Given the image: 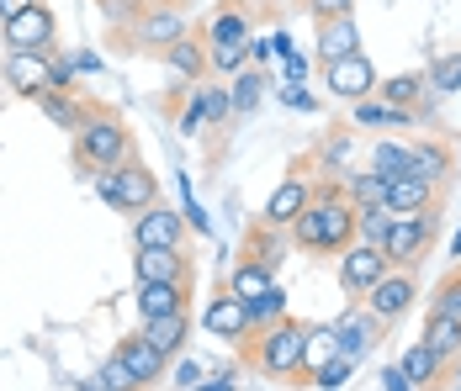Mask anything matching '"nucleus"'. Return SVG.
<instances>
[{
	"instance_id": "obj_1",
	"label": "nucleus",
	"mask_w": 461,
	"mask_h": 391,
	"mask_svg": "<svg viewBox=\"0 0 461 391\" xmlns=\"http://www.w3.org/2000/svg\"><path fill=\"white\" fill-rule=\"evenodd\" d=\"M292 244L303 254H334V260L356 244V207H350L339 174H319L308 212L292 222Z\"/></svg>"
},
{
	"instance_id": "obj_2",
	"label": "nucleus",
	"mask_w": 461,
	"mask_h": 391,
	"mask_svg": "<svg viewBox=\"0 0 461 391\" xmlns=\"http://www.w3.org/2000/svg\"><path fill=\"white\" fill-rule=\"evenodd\" d=\"M308 328L303 317H281L271 328H255L244 339V360L249 370H260L266 381H281V387H308Z\"/></svg>"
},
{
	"instance_id": "obj_3",
	"label": "nucleus",
	"mask_w": 461,
	"mask_h": 391,
	"mask_svg": "<svg viewBox=\"0 0 461 391\" xmlns=\"http://www.w3.org/2000/svg\"><path fill=\"white\" fill-rule=\"evenodd\" d=\"M139 159V143H133V128L112 111V106H91L86 122L75 132V170L101 174V170H122Z\"/></svg>"
},
{
	"instance_id": "obj_4",
	"label": "nucleus",
	"mask_w": 461,
	"mask_h": 391,
	"mask_svg": "<svg viewBox=\"0 0 461 391\" xmlns=\"http://www.w3.org/2000/svg\"><path fill=\"white\" fill-rule=\"evenodd\" d=\"M95 191H101V201L112 207V212H149V207H159V174L149 170L143 159L133 164H122V170H101L95 174Z\"/></svg>"
},
{
	"instance_id": "obj_5",
	"label": "nucleus",
	"mask_w": 461,
	"mask_h": 391,
	"mask_svg": "<svg viewBox=\"0 0 461 391\" xmlns=\"http://www.w3.org/2000/svg\"><path fill=\"white\" fill-rule=\"evenodd\" d=\"M435 233H440V207H429L419 218H393L387 238H382V254L393 270H419L435 249Z\"/></svg>"
},
{
	"instance_id": "obj_6",
	"label": "nucleus",
	"mask_w": 461,
	"mask_h": 391,
	"mask_svg": "<svg viewBox=\"0 0 461 391\" xmlns=\"http://www.w3.org/2000/svg\"><path fill=\"white\" fill-rule=\"evenodd\" d=\"M414 302H419V270H387L366 297H361V307H366L376 323H387V328H393Z\"/></svg>"
},
{
	"instance_id": "obj_7",
	"label": "nucleus",
	"mask_w": 461,
	"mask_h": 391,
	"mask_svg": "<svg viewBox=\"0 0 461 391\" xmlns=\"http://www.w3.org/2000/svg\"><path fill=\"white\" fill-rule=\"evenodd\" d=\"M5 85L16 90L22 101H38L53 90V53H38V48H5V64H0Z\"/></svg>"
},
{
	"instance_id": "obj_8",
	"label": "nucleus",
	"mask_w": 461,
	"mask_h": 391,
	"mask_svg": "<svg viewBox=\"0 0 461 391\" xmlns=\"http://www.w3.org/2000/svg\"><path fill=\"white\" fill-rule=\"evenodd\" d=\"M387 270H393L387 254H382L376 244H361V238H356V244L339 254V286H345V297H350V302H361L371 286L387 275Z\"/></svg>"
},
{
	"instance_id": "obj_9",
	"label": "nucleus",
	"mask_w": 461,
	"mask_h": 391,
	"mask_svg": "<svg viewBox=\"0 0 461 391\" xmlns=\"http://www.w3.org/2000/svg\"><path fill=\"white\" fill-rule=\"evenodd\" d=\"M382 333H387V323H376L366 307L356 302L345 317H334V354H345V360H356V365H361L371 349L382 344Z\"/></svg>"
},
{
	"instance_id": "obj_10",
	"label": "nucleus",
	"mask_w": 461,
	"mask_h": 391,
	"mask_svg": "<svg viewBox=\"0 0 461 391\" xmlns=\"http://www.w3.org/2000/svg\"><path fill=\"white\" fill-rule=\"evenodd\" d=\"M191 238V222L185 212H170V207H149L133 218V249H185Z\"/></svg>"
},
{
	"instance_id": "obj_11",
	"label": "nucleus",
	"mask_w": 461,
	"mask_h": 391,
	"mask_svg": "<svg viewBox=\"0 0 461 391\" xmlns=\"http://www.w3.org/2000/svg\"><path fill=\"white\" fill-rule=\"evenodd\" d=\"M323 85H329V95L334 101H366V95H376V69H371L366 53H350V58H339V64H323Z\"/></svg>"
},
{
	"instance_id": "obj_12",
	"label": "nucleus",
	"mask_w": 461,
	"mask_h": 391,
	"mask_svg": "<svg viewBox=\"0 0 461 391\" xmlns=\"http://www.w3.org/2000/svg\"><path fill=\"white\" fill-rule=\"evenodd\" d=\"M202 323H207V333H212V339H223V344H244V339L255 333V328H249V302H244V297H233L229 286H223L218 297H207Z\"/></svg>"
},
{
	"instance_id": "obj_13",
	"label": "nucleus",
	"mask_w": 461,
	"mask_h": 391,
	"mask_svg": "<svg viewBox=\"0 0 461 391\" xmlns=\"http://www.w3.org/2000/svg\"><path fill=\"white\" fill-rule=\"evenodd\" d=\"M0 38H5V48H38V53H53L59 22H53V11H48L43 0H38V5H27L22 16L0 22Z\"/></svg>"
},
{
	"instance_id": "obj_14",
	"label": "nucleus",
	"mask_w": 461,
	"mask_h": 391,
	"mask_svg": "<svg viewBox=\"0 0 461 391\" xmlns=\"http://www.w3.org/2000/svg\"><path fill=\"white\" fill-rule=\"evenodd\" d=\"M313 174H286L276 191L266 196V207H260V222H271V227H292V222L308 212V201H313Z\"/></svg>"
},
{
	"instance_id": "obj_15",
	"label": "nucleus",
	"mask_w": 461,
	"mask_h": 391,
	"mask_svg": "<svg viewBox=\"0 0 461 391\" xmlns=\"http://www.w3.org/2000/svg\"><path fill=\"white\" fill-rule=\"evenodd\" d=\"M393 218H419L429 207H440V185L424 180V174H393L387 180V201H382Z\"/></svg>"
},
{
	"instance_id": "obj_16",
	"label": "nucleus",
	"mask_w": 461,
	"mask_h": 391,
	"mask_svg": "<svg viewBox=\"0 0 461 391\" xmlns=\"http://www.w3.org/2000/svg\"><path fill=\"white\" fill-rule=\"evenodd\" d=\"M133 275L143 280H191L196 286V270H191V254L185 249H139L133 254Z\"/></svg>"
},
{
	"instance_id": "obj_17",
	"label": "nucleus",
	"mask_w": 461,
	"mask_h": 391,
	"mask_svg": "<svg viewBox=\"0 0 461 391\" xmlns=\"http://www.w3.org/2000/svg\"><path fill=\"white\" fill-rule=\"evenodd\" d=\"M286 249H292V227L249 222V233H244V254H239V260H255V264H266V270H281Z\"/></svg>"
},
{
	"instance_id": "obj_18",
	"label": "nucleus",
	"mask_w": 461,
	"mask_h": 391,
	"mask_svg": "<svg viewBox=\"0 0 461 391\" xmlns=\"http://www.w3.org/2000/svg\"><path fill=\"white\" fill-rule=\"evenodd\" d=\"M451 170H456V154H451L446 138H419V143H409V174H424V180L446 185Z\"/></svg>"
},
{
	"instance_id": "obj_19",
	"label": "nucleus",
	"mask_w": 461,
	"mask_h": 391,
	"mask_svg": "<svg viewBox=\"0 0 461 391\" xmlns=\"http://www.w3.org/2000/svg\"><path fill=\"white\" fill-rule=\"evenodd\" d=\"M191 280H143L139 286V317L149 323V317H165V312H181V307H191Z\"/></svg>"
},
{
	"instance_id": "obj_20",
	"label": "nucleus",
	"mask_w": 461,
	"mask_h": 391,
	"mask_svg": "<svg viewBox=\"0 0 461 391\" xmlns=\"http://www.w3.org/2000/svg\"><path fill=\"white\" fill-rule=\"evenodd\" d=\"M139 333L159 349L165 360H176V354L185 349V339H191V307H181V312H165V317H149V323H139Z\"/></svg>"
},
{
	"instance_id": "obj_21",
	"label": "nucleus",
	"mask_w": 461,
	"mask_h": 391,
	"mask_svg": "<svg viewBox=\"0 0 461 391\" xmlns=\"http://www.w3.org/2000/svg\"><path fill=\"white\" fill-rule=\"evenodd\" d=\"M313 53H319V64H339V58L361 53V32H356V16H334V22H319Z\"/></svg>"
},
{
	"instance_id": "obj_22",
	"label": "nucleus",
	"mask_w": 461,
	"mask_h": 391,
	"mask_svg": "<svg viewBox=\"0 0 461 391\" xmlns=\"http://www.w3.org/2000/svg\"><path fill=\"white\" fill-rule=\"evenodd\" d=\"M117 354L128 360V370L139 376V387H143V391H154V387H159V381H165V365H170V360H165L159 349L149 344L143 333H128V339L117 344Z\"/></svg>"
},
{
	"instance_id": "obj_23",
	"label": "nucleus",
	"mask_w": 461,
	"mask_h": 391,
	"mask_svg": "<svg viewBox=\"0 0 461 391\" xmlns=\"http://www.w3.org/2000/svg\"><path fill=\"white\" fill-rule=\"evenodd\" d=\"M398 365H403V376H409V387H414V391H435L446 376H451V365H446L429 344H409Z\"/></svg>"
},
{
	"instance_id": "obj_24",
	"label": "nucleus",
	"mask_w": 461,
	"mask_h": 391,
	"mask_svg": "<svg viewBox=\"0 0 461 391\" xmlns=\"http://www.w3.org/2000/svg\"><path fill=\"white\" fill-rule=\"evenodd\" d=\"M159 58H165V69H176V75H181L185 85H196V80H207V75H212V69H207V43H202V38H191V32L176 38Z\"/></svg>"
},
{
	"instance_id": "obj_25",
	"label": "nucleus",
	"mask_w": 461,
	"mask_h": 391,
	"mask_svg": "<svg viewBox=\"0 0 461 391\" xmlns=\"http://www.w3.org/2000/svg\"><path fill=\"white\" fill-rule=\"evenodd\" d=\"M350 122L356 128H382V132H398V128H414V111L409 106H387L382 95H366L350 106Z\"/></svg>"
},
{
	"instance_id": "obj_26",
	"label": "nucleus",
	"mask_w": 461,
	"mask_h": 391,
	"mask_svg": "<svg viewBox=\"0 0 461 391\" xmlns=\"http://www.w3.org/2000/svg\"><path fill=\"white\" fill-rule=\"evenodd\" d=\"M419 344H429L446 365H456L461 360V317H446V312H429L424 317V333H419Z\"/></svg>"
},
{
	"instance_id": "obj_27",
	"label": "nucleus",
	"mask_w": 461,
	"mask_h": 391,
	"mask_svg": "<svg viewBox=\"0 0 461 391\" xmlns=\"http://www.w3.org/2000/svg\"><path fill=\"white\" fill-rule=\"evenodd\" d=\"M176 38H185V22L170 11V5H149V11H143V22H139V43H149V48H159V53H165Z\"/></svg>"
},
{
	"instance_id": "obj_28",
	"label": "nucleus",
	"mask_w": 461,
	"mask_h": 391,
	"mask_svg": "<svg viewBox=\"0 0 461 391\" xmlns=\"http://www.w3.org/2000/svg\"><path fill=\"white\" fill-rule=\"evenodd\" d=\"M38 111H43L53 128H64V132H80V122H86V101H75L69 90H48V95H38Z\"/></svg>"
},
{
	"instance_id": "obj_29",
	"label": "nucleus",
	"mask_w": 461,
	"mask_h": 391,
	"mask_svg": "<svg viewBox=\"0 0 461 391\" xmlns=\"http://www.w3.org/2000/svg\"><path fill=\"white\" fill-rule=\"evenodd\" d=\"M255 32H249V11H239V5H223L207 27H202V43H249Z\"/></svg>"
},
{
	"instance_id": "obj_30",
	"label": "nucleus",
	"mask_w": 461,
	"mask_h": 391,
	"mask_svg": "<svg viewBox=\"0 0 461 391\" xmlns=\"http://www.w3.org/2000/svg\"><path fill=\"white\" fill-rule=\"evenodd\" d=\"M271 286H276V270H266V264H255V260H239L229 270V291H233V297H244V302L266 297Z\"/></svg>"
},
{
	"instance_id": "obj_31",
	"label": "nucleus",
	"mask_w": 461,
	"mask_h": 391,
	"mask_svg": "<svg viewBox=\"0 0 461 391\" xmlns=\"http://www.w3.org/2000/svg\"><path fill=\"white\" fill-rule=\"evenodd\" d=\"M366 170H376L382 180L409 174V143H403V138H376L366 148Z\"/></svg>"
},
{
	"instance_id": "obj_32",
	"label": "nucleus",
	"mask_w": 461,
	"mask_h": 391,
	"mask_svg": "<svg viewBox=\"0 0 461 391\" xmlns=\"http://www.w3.org/2000/svg\"><path fill=\"white\" fill-rule=\"evenodd\" d=\"M260 95H266V75L255 69V64H244L239 75L229 80V101H233V117H249L255 106H260Z\"/></svg>"
},
{
	"instance_id": "obj_33",
	"label": "nucleus",
	"mask_w": 461,
	"mask_h": 391,
	"mask_svg": "<svg viewBox=\"0 0 461 391\" xmlns=\"http://www.w3.org/2000/svg\"><path fill=\"white\" fill-rule=\"evenodd\" d=\"M339 180H345L350 207H382V201H387V180L376 170H350V174H339Z\"/></svg>"
},
{
	"instance_id": "obj_34",
	"label": "nucleus",
	"mask_w": 461,
	"mask_h": 391,
	"mask_svg": "<svg viewBox=\"0 0 461 391\" xmlns=\"http://www.w3.org/2000/svg\"><path fill=\"white\" fill-rule=\"evenodd\" d=\"M424 80H429L435 95H456V90H461V48L435 53V58H429V69H424Z\"/></svg>"
},
{
	"instance_id": "obj_35",
	"label": "nucleus",
	"mask_w": 461,
	"mask_h": 391,
	"mask_svg": "<svg viewBox=\"0 0 461 391\" xmlns=\"http://www.w3.org/2000/svg\"><path fill=\"white\" fill-rule=\"evenodd\" d=\"M350 159H356V132L345 128V132H334V138H323L313 164H319V170H329V174H334V170L350 174Z\"/></svg>"
},
{
	"instance_id": "obj_36",
	"label": "nucleus",
	"mask_w": 461,
	"mask_h": 391,
	"mask_svg": "<svg viewBox=\"0 0 461 391\" xmlns=\"http://www.w3.org/2000/svg\"><path fill=\"white\" fill-rule=\"evenodd\" d=\"M281 317H292V297H286L281 286H271L266 297L249 302V328H271V323H281Z\"/></svg>"
},
{
	"instance_id": "obj_37",
	"label": "nucleus",
	"mask_w": 461,
	"mask_h": 391,
	"mask_svg": "<svg viewBox=\"0 0 461 391\" xmlns=\"http://www.w3.org/2000/svg\"><path fill=\"white\" fill-rule=\"evenodd\" d=\"M419 90H429L424 75H393V80H382V85H376V95H382L387 106H409V111H414Z\"/></svg>"
},
{
	"instance_id": "obj_38",
	"label": "nucleus",
	"mask_w": 461,
	"mask_h": 391,
	"mask_svg": "<svg viewBox=\"0 0 461 391\" xmlns=\"http://www.w3.org/2000/svg\"><path fill=\"white\" fill-rule=\"evenodd\" d=\"M244 64H249V43H207V69L212 75H229L233 80Z\"/></svg>"
},
{
	"instance_id": "obj_39",
	"label": "nucleus",
	"mask_w": 461,
	"mask_h": 391,
	"mask_svg": "<svg viewBox=\"0 0 461 391\" xmlns=\"http://www.w3.org/2000/svg\"><path fill=\"white\" fill-rule=\"evenodd\" d=\"M387 227H393V212H387V207H356V238H361V244H376V249H382Z\"/></svg>"
},
{
	"instance_id": "obj_40",
	"label": "nucleus",
	"mask_w": 461,
	"mask_h": 391,
	"mask_svg": "<svg viewBox=\"0 0 461 391\" xmlns=\"http://www.w3.org/2000/svg\"><path fill=\"white\" fill-rule=\"evenodd\" d=\"M350 370H356V360H345V354H329L319 370L308 376V387H319V391H339L345 381H350Z\"/></svg>"
},
{
	"instance_id": "obj_41",
	"label": "nucleus",
	"mask_w": 461,
	"mask_h": 391,
	"mask_svg": "<svg viewBox=\"0 0 461 391\" xmlns=\"http://www.w3.org/2000/svg\"><path fill=\"white\" fill-rule=\"evenodd\" d=\"M202 95V117H207V128H223L233 117V101H229V85H196Z\"/></svg>"
},
{
	"instance_id": "obj_42",
	"label": "nucleus",
	"mask_w": 461,
	"mask_h": 391,
	"mask_svg": "<svg viewBox=\"0 0 461 391\" xmlns=\"http://www.w3.org/2000/svg\"><path fill=\"white\" fill-rule=\"evenodd\" d=\"M95 376H101V381H106L112 391H143V387H139V376L128 370V360H122L117 349H112V354L101 360V370H95Z\"/></svg>"
},
{
	"instance_id": "obj_43",
	"label": "nucleus",
	"mask_w": 461,
	"mask_h": 391,
	"mask_svg": "<svg viewBox=\"0 0 461 391\" xmlns=\"http://www.w3.org/2000/svg\"><path fill=\"white\" fill-rule=\"evenodd\" d=\"M429 312H446V317H461V264L435 286V297H429Z\"/></svg>"
},
{
	"instance_id": "obj_44",
	"label": "nucleus",
	"mask_w": 461,
	"mask_h": 391,
	"mask_svg": "<svg viewBox=\"0 0 461 391\" xmlns=\"http://www.w3.org/2000/svg\"><path fill=\"white\" fill-rule=\"evenodd\" d=\"M329 354H334V323H313L308 328V376L319 370Z\"/></svg>"
},
{
	"instance_id": "obj_45",
	"label": "nucleus",
	"mask_w": 461,
	"mask_h": 391,
	"mask_svg": "<svg viewBox=\"0 0 461 391\" xmlns=\"http://www.w3.org/2000/svg\"><path fill=\"white\" fill-rule=\"evenodd\" d=\"M313 11V22H334V16H356V0H303Z\"/></svg>"
},
{
	"instance_id": "obj_46",
	"label": "nucleus",
	"mask_w": 461,
	"mask_h": 391,
	"mask_svg": "<svg viewBox=\"0 0 461 391\" xmlns=\"http://www.w3.org/2000/svg\"><path fill=\"white\" fill-rule=\"evenodd\" d=\"M181 207H185V222H191L196 233H207V227H212V222H207V212L196 207V196H191V180H185V174H181Z\"/></svg>"
},
{
	"instance_id": "obj_47",
	"label": "nucleus",
	"mask_w": 461,
	"mask_h": 391,
	"mask_svg": "<svg viewBox=\"0 0 461 391\" xmlns=\"http://www.w3.org/2000/svg\"><path fill=\"white\" fill-rule=\"evenodd\" d=\"M281 101H286L292 111H313V106H319V101H313L303 85H281Z\"/></svg>"
},
{
	"instance_id": "obj_48",
	"label": "nucleus",
	"mask_w": 461,
	"mask_h": 391,
	"mask_svg": "<svg viewBox=\"0 0 461 391\" xmlns=\"http://www.w3.org/2000/svg\"><path fill=\"white\" fill-rule=\"evenodd\" d=\"M281 75H286V85H303V80H308V58H303V53L281 58Z\"/></svg>"
},
{
	"instance_id": "obj_49",
	"label": "nucleus",
	"mask_w": 461,
	"mask_h": 391,
	"mask_svg": "<svg viewBox=\"0 0 461 391\" xmlns=\"http://www.w3.org/2000/svg\"><path fill=\"white\" fill-rule=\"evenodd\" d=\"M170 381H176V387H181V391H191V387H196V381H202V365H196V360H181Z\"/></svg>"
},
{
	"instance_id": "obj_50",
	"label": "nucleus",
	"mask_w": 461,
	"mask_h": 391,
	"mask_svg": "<svg viewBox=\"0 0 461 391\" xmlns=\"http://www.w3.org/2000/svg\"><path fill=\"white\" fill-rule=\"evenodd\" d=\"M382 387H387V391H414V387H409V376H403V365L382 370Z\"/></svg>"
},
{
	"instance_id": "obj_51",
	"label": "nucleus",
	"mask_w": 461,
	"mask_h": 391,
	"mask_svg": "<svg viewBox=\"0 0 461 391\" xmlns=\"http://www.w3.org/2000/svg\"><path fill=\"white\" fill-rule=\"evenodd\" d=\"M27 5H38V0H0V22H11V16H22Z\"/></svg>"
},
{
	"instance_id": "obj_52",
	"label": "nucleus",
	"mask_w": 461,
	"mask_h": 391,
	"mask_svg": "<svg viewBox=\"0 0 461 391\" xmlns=\"http://www.w3.org/2000/svg\"><path fill=\"white\" fill-rule=\"evenodd\" d=\"M75 69H86V75H95V69H101V58H95V53H75Z\"/></svg>"
},
{
	"instance_id": "obj_53",
	"label": "nucleus",
	"mask_w": 461,
	"mask_h": 391,
	"mask_svg": "<svg viewBox=\"0 0 461 391\" xmlns=\"http://www.w3.org/2000/svg\"><path fill=\"white\" fill-rule=\"evenodd\" d=\"M191 391H233V381H229V376H218V381H207V387L196 381V387H191Z\"/></svg>"
},
{
	"instance_id": "obj_54",
	"label": "nucleus",
	"mask_w": 461,
	"mask_h": 391,
	"mask_svg": "<svg viewBox=\"0 0 461 391\" xmlns=\"http://www.w3.org/2000/svg\"><path fill=\"white\" fill-rule=\"evenodd\" d=\"M75 391H112V387H106L101 376H86V381H80V387H75Z\"/></svg>"
},
{
	"instance_id": "obj_55",
	"label": "nucleus",
	"mask_w": 461,
	"mask_h": 391,
	"mask_svg": "<svg viewBox=\"0 0 461 391\" xmlns=\"http://www.w3.org/2000/svg\"><path fill=\"white\" fill-rule=\"evenodd\" d=\"M451 254H456V264H461V233H456V238H451Z\"/></svg>"
},
{
	"instance_id": "obj_56",
	"label": "nucleus",
	"mask_w": 461,
	"mask_h": 391,
	"mask_svg": "<svg viewBox=\"0 0 461 391\" xmlns=\"http://www.w3.org/2000/svg\"><path fill=\"white\" fill-rule=\"evenodd\" d=\"M451 370H456V381H461V360H456V365H451Z\"/></svg>"
}]
</instances>
